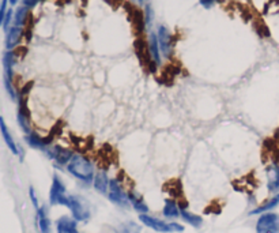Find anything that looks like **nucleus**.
<instances>
[{"instance_id":"obj_12","label":"nucleus","mask_w":279,"mask_h":233,"mask_svg":"<svg viewBox=\"0 0 279 233\" xmlns=\"http://www.w3.org/2000/svg\"><path fill=\"white\" fill-rule=\"evenodd\" d=\"M0 134L3 136V141H4V143L7 145V147L10 149V152H11L14 155H19V159L22 161V159H24V152H22V149L15 143V141H14L11 132H10V129H8V126L6 124V120H4V117L3 116H0Z\"/></svg>"},{"instance_id":"obj_17","label":"nucleus","mask_w":279,"mask_h":233,"mask_svg":"<svg viewBox=\"0 0 279 233\" xmlns=\"http://www.w3.org/2000/svg\"><path fill=\"white\" fill-rule=\"evenodd\" d=\"M128 199L131 203V207L134 208L135 211H138L139 214H147L149 213V206L146 205L143 198L136 191H128Z\"/></svg>"},{"instance_id":"obj_22","label":"nucleus","mask_w":279,"mask_h":233,"mask_svg":"<svg viewBox=\"0 0 279 233\" xmlns=\"http://www.w3.org/2000/svg\"><path fill=\"white\" fill-rule=\"evenodd\" d=\"M279 205V194H277L275 196H273L271 199H268L267 202L264 203V205H261L259 207L254 208L249 214L251 215H257V214H263V213H267L270 210H273L277 206Z\"/></svg>"},{"instance_id":"obj_24","label":"nucleus","mask_w":279,"mask_h":233,"mask_svg":"<svg viewBox=\"0 0 279 233\" xmlns=\"http://www.w3.org/2000/svg\"><path fill=\"white\" fill-rule=\"evenodd\" d=\"M152 21H154V11L150 4H146L145 7V26L146 27H152Z\"/></svg>"},{"instance_id":"obj_26","label":"nucleus","mask_w":279,"mask_h":233,"mask_svg":"<svg viewBox=\"0 0 279 233\" xmlns=\"http://www.w3.org/2000/svg\"><path fill=\"white\" fill-rule=\"evenodd\" d=\"M7 10H8V0H1V3H0V29L3 27Z\"/></svg>"},{"instance_id":"obj_4","label":"nucleus","mask_w":279,"mask_h":233,"mask_svg":"<svg viewBox=\"0 0 279 233\" xmlns=\"http://www.w3.org/2000/svg\"><path fill=\"white\" fill-rule=\"evenodd\" d=\"M67 207L70 208L73 218L78 222H85L90 218L91 211L89 202L80 195H68Z\"/></svg>"},{"instance_id":"obj_27","label":"nucleus","mask_w":279,"mask_h":233,"mask_svg":"<svg viewBox=\"0 0 279 233\" xmlns=\"http://www.w3.org/2000/svg\"><path fill=\"white\" fill-rule=\"evenodd\" d=\"M29 196H30V201L31 203H33V206H34V208H38L40 207V203H38V199H37V195H36V191H34V187L33 185H30L29 187Z\"/></svg>"},{"instance_id":"obj_25","label":"nucleus","mask_w":279,"mask_h":233,"mask_svg":"<svg viewBox=\"0 0 279 233\" xmlns=\"http://www.w3.org/2000/svg\"><path fill=\"white\" fill-rule=\"evenodd\" d=\"M12 21H14V10H12V8H8L6 17H4V22H3V27H1V29H4V31L8 30V29L11 27Z\"/></svg>"},{"instance_id":"obj_9","label":"nucleus","mask_w":279,"mask_h":233,"mask_svg":"<svg viewBox=\"0 0 279 233\" xmlns=\"http://www.w3.org/2000/svg\"><path fill=\"white\" fill-rule=\"evenodd\" d=\"M44 153L47 154V157L52 159L56 165L61 166L67 165L68 162H70V159L73 158V155L75 154L73 150H70L67 147L61 146V145H53V143Z\"/></svg>"},{"instance_id":"obj_23","label":"nucleus","mask_w":279,"mask_h":233,"mask_svg":"<svg viewBox=\"0 0 279 233\" xmlns=\"http://www.w3.org/2000/svg\"><path fill=\"white\" fill-rule=\"evenodd\" d=\"M142 227L135 221H126L115 228V233H140Z\"/></svg>"},{"instance_id":"obj_15","label":"nucleus","mask_w":279,"mask_h":233,"mask_svg":"<svg viewBox=\"0 0 279 233\" xmlns=\"http://www.w3.org/2000/svg\"><path fill=\"white\" fill-rule=\"evenodd\" d=\"M36 211V222L40 233H51V231H52V222L49 220L47 207L43 205V206H40V207L37 208Z\"/></svg>"},{"instance_id":"obj_11","label":"nucleus","mask_w":279,"mask_h":233,"mask_svg":"<svg viewBox=\"0 0 279 233\" xmlns=\"http://www.w3.org/2000/svg\"><path fill=\"white\" fill-rule=\"evenodd\" d=\"M25 142L27 143V146L36 150H41L45 152L52 143H53V135H48V136H43V135L37 134L31 131L30 134H25L24 136Z\"/></svg>"},{"instance_id":"obj_7","label":"nucleus","mask_w":279,"mask_h":233,"mask_svg":"<svg viewBox=\"0 0 279 233\" xmlns=\"http://www.w3.org/2000/svg\"><path fill=\"white\" fill-rule=\"evenodd\" d=\"M157 38L164 59H172L173 57V52H175V41H173L172 33H170V30L165 25H159L158 26Z\"/></svg>"},{"instance_id":"obj_31","label":"nucleus","mask_w":279,"mask_h":233,"mask_svg":"<svg viewBox=\"0 0 279 233\" xmlns=\"http://www.w3.org/2000/svg\"><path fill=\"white\" fill-rule=\"evenodd\" d=\"M8 3H10L11 6H17L19 3V0H8Z\"/></svg>"},{"instance_id":"obj_28","label":"nucleus","mask_w":279,"mask_h":233,"mask_svg":"<svg viewBox=\"0 0 279 233\" xmlns=\"http://www.w3.org/2000/svg\"><path fill=\"white\" fill-rule=\"evenodd\" d=\"M199 3H201V6L203 7V8L210 10V8H212L217 3H219V0H199Z\"/></svg>"},{"instance_id":"obj_13","label":"nucleus","mask_w":279,"mask_h":233,"mask_svg":"<svg viewBox=\"0 0 279 233\" xmlns=\"http://www.w3.org/2000/svg\"><path fill=\"white\" fill-rule=\"evenodd\" d=\"M6 33V41H4L6 49L7 51H12V49H15L18 47L21 40L24 38L25 29L24 27H21V26H14V25H12Z\"/></svg>"},{"instance_id":"obj_21","label":"nucleus","mask_w":279,"mask_h":233,"mask_svg":"<svg viewBox=\"0 0 279 233\" xmlns=\"http://www.w3.org/2000/svg\"><path fill=\"white\" fill-rule=\"evenodd\" d=\"M29 10L30 8H27V7L25 6H21L18 7L15 12H14V21H12V25L14 26H21V27H24L26 22H27V18L30 17V14H29Z\"/></svg>"},{"instance_id":"obj_30","label":"nucleus","mask_w":279,"mask_h":233,"mask_svg":"<svg viewBox=\"0 0 279 233\" xmlns=\"http://www.w3.org/2000/svg\"><path fill=\"white\" fill-rule=\"evenodd\" d=\"M131 1H134V3H136V4L143 6V4H147V1H149V0H131Z\"/></svg>"},{"instance_id":"obj_19","label":"nucleus","mask_w":279,"mask_h":233,"mask_svg":"<svg viewBox=\"0 0 279 233\" xmlns=\"http://www.w3.org/2000/svg\"><path fill=\"white\" fill-rule=\"evenodd\" d=\"M180 217H181V220L184 221V222H187L188 225L196 228V229L203 225V218H202L201 215L191 213L187 208L181 207V206H180Z\"/></svg>"},{"instance_id":"obj_29","label":"nucleus","mask_w":279,"mask_h":233,"mask_svg":"<svg viewBox=\"0 0 279 233\" xmlns=\"http://www.w3.org/2000/svg\"><path fill=\"white\" fill-rule=\"evenodd\" d=\"M40 1L41 0H22V6L27 7V8H34Z\"/></svg>"},{"instance_id":"obj_10","label":"nucleus","mask_w":279,"mask_h":233,"mask_svg":"<svg viewBox=\"0 0 279 233\" xmlns=\"http://www.w3.org/2000/svg\"><path fill=\"white\" fill-rule=\"evenodd\" d=\"M147 52H149V60L152 63L154 68H158L162 66V53L159 49V44H158L157 33L150 31L149 38H147Z\"/></svg>"},{"instance_id":"obj_6","label":"nucleus","mask_w":279,"mask_h":233,"mask_svg":"<svg viewBox=\"0 0 279 233\" xmlns=\"http://www.w3.org/2000/svg\"><path fill=\"white\" fill-rule=\"evenodd\" d=\"M108 199L115 206L120 208H128L131 206L129 199H128V192L124 191L123 185L117 179H112L110 180L109 190H108Z\"/></svg>"},{"instance_id":"obj_3","label":"nucleus","mask_w":279,"mask_h":233,"mask_svg":"<svg viewBox=\"0 0 279 233\" xmlns=\"http://www.w3.org/2000/svg\"><path fill=\"white\" fill-rule=\"evenodd\" d=\"M139 221L145 227L150 228L152 231L159 233H181L184 232V227L178 222H166L147 214H139Z\"/></svg>"},{"instance_id":"obj_1","label":"nucleus","mask_w":279,"mask_h":233,"mask_svg":"<svg viewBox=\"0 0 279 233\" xmlns=\"http://www.w3.org/2000/svg\"><path fill=\"white\" fill-rule=\"evenodd\" d=\"M66 168H67V172L71 176L78 179L82 183H93L94 176H96V166L83 154H74L73 158L70 159V162L66 165Z\"/></svg>"},{"instance_id":"obj_16","label":"nucleus","mask_w":279,"mask_h":233,"mask_svg":"<svg viewBox=\"0 0 279 233\" xmlns=\"http://www.w3.org/2000/svg\"><path fill=\"white\" fill-rule=\"evenodd\" d=\"M110 180L108 178L106 171H98L93 180V187L94 190L100 192L101 195H108V190H109Z\"/></svg>"},{"instance_id":"obj_20","label":"nucleus","mask_w":279,"mask_h":233,"mask_svg":"<svg viewBox=\"0 0 279 233\" xmlns=\"http://www.w3.org/2000/svg\"><path fill=\"white\" fill-rule=\"evenodd\" d=\"M162 214H164L165 218H178L180 217V206L177 205V202L175 199H165L164 208H162Z\"/></svg>"},{"instance_id":"obj_5","label":"nucleus","mask_w":279,"mask_h":233,"mask_svg":"<svg viewBox=\"0 0 279 233\" xmlns=\"http://www.w3.org/2000/svg\"><path fill=\"white\" fill-rule=\"evenodd\" d=\"M49 203H51V206H66L67 207V188L57 173H55L52 178V185L49 190Z\"/></svg>"},{"instance_id":"obj_18","label":"nucleus","mask_w":279,"mask_h":233,"mask_svg":"<svg viewBox=\"0 0 279 233\" xmlns=\"http://www.w3.org/2000/svg\"><path fill=\"white\" fill-rule=\"evenodd\" d=\"M267 187L271 192L279 191V166L271 165L267 169Z\"/></svg>"},{"instance_id":"obj_8","label":"nucleus","mask_w":279,"mask_h":233,"mask_svg":"<svg viewBox=\"0 0 279 233\" xmlns=\"http://www.w3.org/2000/svg\"><path fill=\"white\" fill-rule=\"evenodd\" d=\"M256 233H279V214L263 213L256 221Z\"/></svg>"},{"instance_id":"obj_2","label":"nucleus","mask_w":279,"mask_h":233,"mask_svg":"<svg viewBox=\"0 0 279 233\" xmlns=\"http://www.w3.org/2000/svg\"><path fill=\"white\" fill-rule=\"evenodd\" d=\"M17 63V53L15 51H6L3 55V83L8 97L12 101L18 100V92L14 86V66Z\"/></svg>"},{"instance_id":"obj_14","label":"nucleus","mask_w":279,"mask_h":233,"mask_svg":"<svg viewBox=\"0 0 279 233\" xmlns=\"http://www.w3.org/2000/svg\"><path fill=\"white\" fill-rule=\"evenodd\" d=\"M56 233H79L78 221L70 215H61L56 221Z\"/></svg>"}]
</instances>
